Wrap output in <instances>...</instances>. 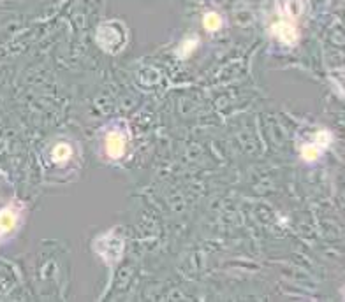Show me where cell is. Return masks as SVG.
Listing matches in <instances>:
<instances>
[{"label":"cell","instance_id":"6da1fadb","mask_svg":"<svg viewBox=\"0 0 345 302\" xmlns=\"http://www.w3.org/2000/svg\"><path fill=\"white\" fill-rule=\"evenodd\" d=\"M125 148H127V139L124 136H120V134L113 132V134H109L108 139H106V151H108V155L111 158L124 157Z\"/></svg>","mask_w":345,"mask_h":302},{"label":"cell","instance_id":"7a4b0ae2","mask_svg":"<svg viewBox=\"0 0 345 302\" xmlns=\"http://www.w3.org/2000/svg\"><path fill=\"white\" fill-rule=\"evenodd\" d=\"M16 223H18V211L13 206L2 209L0 211V234H9L11 230H14Z\"/></svg>","mask_w":345,"mask_h":302},{"label":"cell","instance_id":"3957f363","mask_svg":"<svg viewBox=\"0 0 345 302\" xmlns=\"http://www.w3.org/2000/svg\"><path fill=\"white\" fill-rule=\"evenodd\" d=\"M275 34L277 37L282 39L287 44H292V42H296V39H298L296 29L292 25H289V23H279V25L275 27Z\"/></svg>","mask_w":345,"mask_h":302},{"label":"cell","instance_id":"277c9868","mask_svg":"<svg viewBox=\"0 0 345 302\" xmlns=\"http://www.w3.org/2000/svg\"><path fill=\"white\" fill-rule=\"evenodd\" d=\"M73 157V148L67 142H60L53 148V158L55 162H67Z\"/></svg>","mask_w":345,"mask_h":302},{"label":"cell","instance_id":"5b68a950","mask_svg":"<svg viewBox=\"0 0 345 302\" xmlns=\"http://www.w3.org/2000/svg\"><path fill=\"white\" fill-rule=\"evenodd\" d=\"M203 25H204V29H208V30H217L222 25V19L217 13H208L203 18Z\"/></svg>","mask_w":345,"mask_h":302},{"label":"cell","instance_id":"8992f818","mask_svg":"<svg viewBox=\"0 0 345 302\" xmlns=\"http://www.w3.org/2000/svg\"><path fill=\"white\" fill-rule=\"evenodd\" d=\"M301 155H303L305 160H315L320 157V148L317 144H307L301 151Z\"/></svg>","mask_w":345,"mask_h":302}]
</instances>
